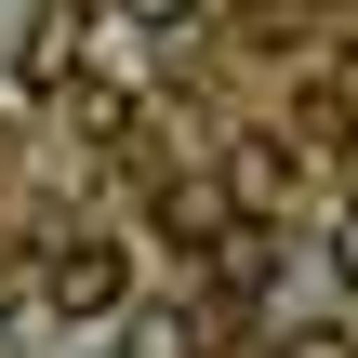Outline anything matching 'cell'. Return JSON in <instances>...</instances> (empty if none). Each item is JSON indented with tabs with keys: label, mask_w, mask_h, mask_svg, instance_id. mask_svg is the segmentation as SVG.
<instances>
[{
	"label": "cell",
	"mask_w": 358,
	"mask_h": 358,
	"mask_svg": "<svg viewBox=\"0 0 358 358\" xmlns=\"http://www.w3.org/2000/svg\"><path fill=\"white\" fill-rule=\"evenodd\" d=\"M292 186H306V159H292V146H266V133H252V146H226V213H279Z\"/></svg>",
	"instance_id": "3"
},
{
	"label": "cell",
	"mask_w": 358,
	"mask_h": 358,
	"mask_svg": "<svg viewBox=\"0 0 358 358\" xmlns=\"http://www.w3.org/2000/svg\"><path fill=\"white\" fill-rule=\"evenodd\" d=\"M279 358H358V332L345 319H306V332H279Z\"/></svg>",
	"instance_id": "5"
},
{
	"label": "cell",
	"mask_w": 358,
	"mask_h": 358,
	"mask_svg": "<svg viewBox=\"0 0 358 358\" xmlns=\"http://www.w3.org/2000/svg\"><path fill=\"white\" fill-rule=\"evenodd\" d=\"M13 80H27V93L80 80V0H40V13H27V40H13Z\"/></svg>",
	"instance_id": "2"
},
{
	"label": "cell",
	"mask_w": 358,
	"mask_h": 358,
	"mask_svg": "<svg viewBox=\"0 0 358 358\" xmlns=\"http://www.w3.org/2000/svg\"><path fill=\"white\" fill-rule=\"evenodd\" d=\"M120 292H133V266H120L106 239H66V252L40 266V306H53V319H120Z\"/></svg>",
	"instance_id": "1"
},
{
	"label": "cell",
	"mask_w": 358,
	"mask_h": 358,
	"mask_svg": "<svg viewBox=\"0 0 358 358\" xmlns=\"http://www.w3.org/2000/svg\"><path fill=\"white\" fill-rule=\"evenodd\" d=\"M133 27H199V0H120Z\"/></svg>",
	"instance_id": "6"
},
{
	"label": "cell",
	"mask_w": 358,
	"mask_h": 358,
	"mask_svg": "<svg viewBox=\"0 0 358 358\" xmlns=\"http://www.w3.org/2000/svg\"><path fill=\"white\" fill-rule=\"evenodd\" d=\"M332 266H345V279H358V213H345V226H332Z\"/></svg>",
	"instance_id": "7"
},
{
	"label": "cell",
	"mask_w": 358,
	"mask_h": 358,
	"mask_svg": "<svg viewBox=\"0 0 358 358\" xmlns=\"http://www.w3.org/2000/svg\"><path fill=\"white\" fill-rule=\"evenodd\" d=\"M0 292H13V279H0Z\"/></svg>",
	"instance_id": "8"
},
{
	"label": "cell",
	"mask_w": 358,
	"mask_h": 358,
	"mask_svg": "<svg viewBox=\"0 0 358 358\" xmlns=\"http://www.w3.org/2000/svg\"><path fill=\"white\" fill-rule=\"evenodd\" d=\"M306 120L319 133H358V53H319L306 66Z\"/></svg>",
	"instance_id": "4"
}]
</instances>
